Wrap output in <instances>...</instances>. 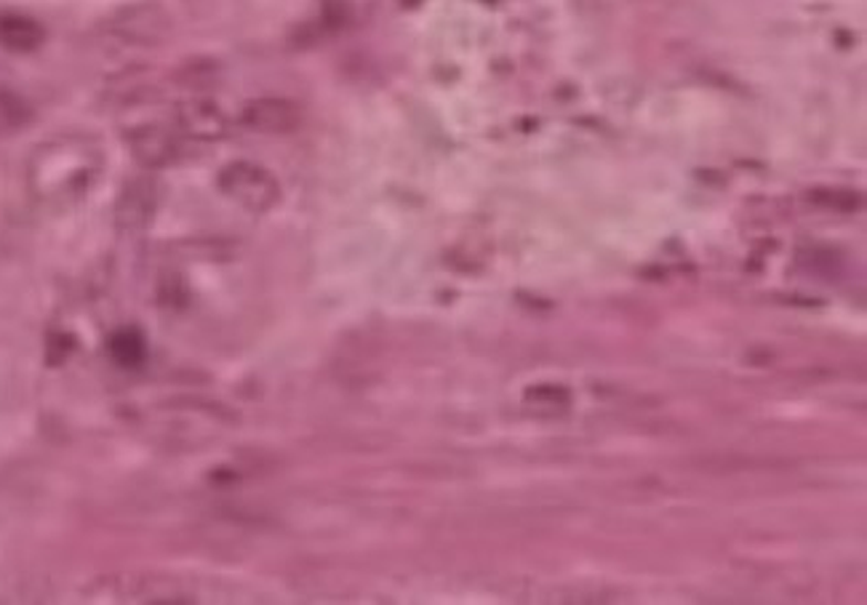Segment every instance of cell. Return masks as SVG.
<instances>
[{"label":"cell","mask_w":867,"mask_h":605,"mask_svg":"<svg viewBox=\"0 0 867 605\" xmlns=\"http://www.w3.org/2000/svg\"><path fill=\"white\" fill-rule=\"evenodd\" d=\"M220 187L230 201H235L246 211H256V214L273 209L275 201H278V184H275V179L254 163L224 166L220 173Z\"/></svg>","instance_id":"cell-1"},{"label":"cell","mask_w":867,"mask_h":605,"mask_svg":"<svg viewBox=\"0 0 867 605\" xmlns=\"http://www.w3.org/2000/svg\"><path fill=\"white\" fill-rule=\"evenodd\" d=\"M158 209V190L152 184V179L139 177L131 179L120 192L118 205H115V219H118V227L126 230V233H139L145 230L147 224L152 222Z\"/></svg>","instance_id":"cell-2"},{"label":"cell","mask_w":867,"mask_h":605,"mask_svg":"<svg viewBox=\"0 0 867 605\" xmlns=\"http://www.w3.org/2000/svg\"><path fill=\"white\" fill-rule=\"evenodd\" d=\"M128 150L145 169H169L179 160V141L160 126H145L128 137Z\"/></svg>","instance_id":"cell-3"},{"label":"cell","mask_w":867,"mask_h":605,"mask_svg":"<svg viewBox=\"0 0 867 605\" xmlns=\"http://www.w3.org/2000/svg\"><path fill=\"white\" fill-rule=\"evenodd\" d=\"M115 30L131 43H158L169 35V17L152 6H131L115 19Z\"/></svg>","instance_id":"cell-4"},{"label":"cell","mask_w":867,"mask_h":605,"mask_svg":"<svg viewBox=\"0 0 867 605\" xmlns=\"http://www.w3.org/2000/svg\"><path fill=\"white\" fill-rule=\"evenodd\" d=\"M177 120L179 128L198 141H214L228 134V118H224L222 109L209 99L184 102V105L179 107Z\"/></svg>","instance_id":"cell-5"},{"label":"cell","mask_w":867,"mask_h":605,"mask_svg":"<svg viewBox=\"0 0 867 605\" xmlns=\"http://www.w3.org/2000/svg\"><path fill=\"white\" fill-rule=\"evenodd\" d=\"M243 124L262 134H284L299 124V109L284 99H256L243 109Z\"/></svg>","instance_id":"cell-6"},{"label":"cell","mask_w":867,"mask_h":605,"mask_svg":"<svg viewBox=\"0 0 867 605\" xmlns=\"http://www.w3.org/2000/svg\"><path fill=\"white\" fill-rule=\"evenodd\" d=\"M46 41V30L28 17H3L0 19V46L9 51H35Z\"/></svg>","instance_id":"cell-7"},{"label":"cell","mask_w":867,"mask_h":605,"mask_svg":"<svg viewBox=\"0 0 867 605\" xmlns=\"http://www.w3.org/2000/svg\"><path fill=\"white\" fill-rule=\"evenodd\" d=\"M110 355L126 369H134L145 360V342L137 331H120L110 339Z\"/></svg>","instance_id":"cell-8"}]
</instances>
